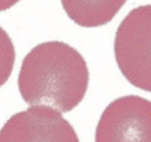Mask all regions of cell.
<instances>
[{
  "label": "cell",
  "mask_w": 151,
  "mask_h": 142,
  "mask_svg": "<svg viewBox=\"0 0 151 142\" xmlns=\"http://www.w3.org/2000/svg\"><path fill=\"white\" fill-rule=\"evenodd\" d=\"M0 142H79L68 120L49 106H31L0 128Z\"/></svg>",
  "instance_id": "4"
},
{
  "label": "cell",
  "mask_w": 151,
  "mask_h": 142,
  "mask_svg": "<svg viewBox=\"0 0 151 142\" xmlns=\"http://www.w3.org/2000/svg\"><path fill=\"white\" fill-rule=\"evenodd\" d=\"M115 60L133 87L151 92V4L130 10L114 41Z\"/></svg>",
  "instance_id": "2"
},
{
  "label": "cell",
  "mask_w": 151,
  "mask_h": 142,
  "mask_svg": "<svg viewBox=\"0 0 151 142\" xmlns=\"http://www.w3.org/2000/svg\"><path fill=\"white\" fill-rule=\"evenodd\" d=\"M15 64V47L11 38L0 27V88L9 81Z\"/></svg>",
  "instance_id": "6"
},
{
  "label": "cell",
  "mask_w": 151,
  "mask_h": 142,
  "mask_svg": "<svg viewBox=\"0 0 151 142\" xmlns=\"http://www.w3.org/2000/svg\"><path fill=\"white\" fill-rule=\"evenodd\" d=\"M94 142H151V102L137 95L112 100L99 120Z\"/></svg>",
  "instance_id": "3"
},
{
  "label": "cell",
  "mask_w": 151,
  "mask_h": 142,
  "mask_svg": "<svg viewBox=\"0 0 151 142\" xmlns=\"http://www.w3.org/2000/svg\"><path fill=\"white\" fill-rule=\"evenodd\" d=\"M19 0H0V11H4V10L11 9L13 6H15Z\"/></svg>",
  "instance_id": "7"
},
{
  "label": "cell",
  "mask_w": 151,
  "mask_h": 142,
  "mask_svg": "<svg viewBox=\"0 0 151 142\" xmlns=\"http://www.w3.org/2000/svg\"><path fill=\"white\" fill-rule=\"evenodd\" d=\"M125 3L126 0H61L67 15L83 28H96L108 24Z\"/></svg>",
  "instance_id": "5"
},
{
  "label": "cell",
  "mask_w": 151,
  "mask_h": 142,
  "mask_svg": "<svg viewBox=\"0 0 151 142\" xmlns=\"http://www.w3.org/2000/svg\"><path fill=\"white\" fill-rule=\"evenodd\" d=\"M89 87L86 60L72 46L51 41L35 46L22 60L18 89L29 106L68 113L83 100Z\"/></svg>",
  "instance_id": "1"
}]
</instances>
